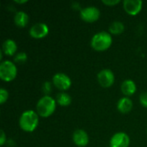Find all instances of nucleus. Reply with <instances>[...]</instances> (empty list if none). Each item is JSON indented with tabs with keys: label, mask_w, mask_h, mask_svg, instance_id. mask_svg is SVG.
<instances>
[{
	"label": "nucleus",
	"mask_w": 147,
	"mask_h": 147,
	"mask_svg": "<svg viewBox=\"0 0 147 147\" xmlns=\"http://www.w3.org/2000/svg\"><path fill=\"white\" fill-rule=\"evenodd\" d=\"M14 2L16 3H18V4H22V3H26L28 2V0H14Z\"/></svg>",
	"instance_id": "nucleus-24"
},
{
	"label": "nucleus",
	"mask_w": 147,
	"mask_h": 147,
	"mask_svg": "<svg viewBox=\"0 0 147 147\" xmlns=\"http://www.w3.org/2000/svg\"><path fill=\"white\" fill-rule=\"evenodd\" d=\"M146 132H147V131H146Z\"/></svg>",
	"instance_id": "nucleus-25"
},
{
	"label": "nucleus",
	"mask_w": 147,
	"mask_h": 147,
	"mask_svg": "<svg viewBox=\"0 0 147 147\" xmlns=\"http://www.w3.org/2000/svg\"><path fill=\"white\" fill-rule=\"evenodd\" d=\"M49 33V27L45 22H36L29 28V34L34 39H42Z\"/></svg>",
	"instance_id": "nucleus-9"
},
{
	"label": "nucleus",
	"mask_w": 147,
	"mask_h": 147,
	"mask_svg": "<svg viewBox=\"0 0 147 147\" xmlns=\"http://www.w3.org/2000/svg\"><path fill=\"white\" fill-rule=\"evenodd\" d=\"M133 106H134V103H133L132 99L127 96H123L120 98L116 104L117 110L122 114L129 113L133 109Z\"/></svg>",
	"instance_id": "nucleus-14"
},
{
	"label": "nucleus",
	"mask_w": 147,
	"mask_h": 147,
	"mask_svg": "<svg viewBox=\"0 0 147 147\" xmlns=\"http://www.w3.org/2000/svg\"><path fill=\"white\" fill-rule=\"evenodd\" d=\"M96 78H97L98 84L103 88L111 87L114 84L115 80L114 72L110 69H108V68L101 70L97 73Z\"/></svg>",
	"instance_id": "nucleus-7"
},
{
	"label": "nucleus",
	"mask_w": 147,
	"mask_h": 147,
	"mask_svg": "<svg viewBox=\"0 0 147 147\" xmlns=\"http://www.w3.org/2000/svg\"><path fill=\"white\" fill-rule=\"evenodd\" d=\"M1 51L6 56H15L17 51V44L13 39H6L2 44Z\"/></svg>",
	"instance_id": "nucleus-12"
},
{
	"label": "nucleus",
	"mask_w": 147,
	"mask_h": 147,
	"mask_svg": "<svg viewBox=\"0 0 147 147\" xmlns=\"http://www.w3.org/2000/svg\"><path fill=\"white\" fill-rule=\"evenodd\" d=\"M72 141L78 147H85L90 142V137L88 133L81 128L76 129L72 134Z\"/></svg>",
	"instance_id": "nucleus-11"
},
{
	"label": "nucleus",
	"mask_w": 147,
	"mask_h": 147,
	"mask_svg": "<svg viewBox=\"0 0 147 147\" xmlns=\"http://www.w3.org/2000/svg\"><path fill=\"white\" fill-rule=\"evenodd\" d=\"M112 43V34L107 31H100L96 33L90 40L91 47L97 52H103L108 50L111 47Z\"/></svg>",
	"instance_id": "nucleus-3"
},
{
	"label": "nucleus",
	"mask_w": 147,
	"mask_h": 147,
	"mask_svg": "<svg viewBox=\"0 0 147 147\" xmlns=\"http://www.w3.org/2000/svg\"><path fill=\"white\" fill-rule=\"evenodd\" d=\"M125 30V25L121 21H114L109 27V32L113 35L121 34Z\"/></svg>",
	"instance_id": "nucleus-16"
},
{
	"label": "nucleus",
	"mask_w": 147,
	"mask_h": 147,
	"mask_svg": "<svg viewBox=\"0 0 147 147\" xmlns=\"http://www.w3.org/2000/svg\"><path fill=\"white\" fill-rule=\"evenodd\" d=\"M102 3L108 6H115L121 3V0H102Z\"/></svg>",
	"instance_id": "nucleus-22"
},
{
	"label": "nucleus",
	"mask_w": 147,
	"mask_h": 147,
	"mask_svg": "<svg viewBox=\"0 0 147 147\" xmlns=\"http://www.w3.org/2000/svg\"><path fill=\"white\" fill-rule=\"evenodd\" d=\"M28 59V54L25 52L16 53L14 56V63L15 64H24Z\"/></svg>",
	"instance_id": "nucleus-18"
},
{
	"label": "nucleus",
	"mask_w": 147,
	"mask_h": 147,
	"mask_svg": "<svg viewBox=\"0 0 147 147\" xmlns=\"http://www.w3.org/2000/svg\"><path fill=\"white\" fill-rule=\"evenodd\" d=\"M9 98V92L4 88L0 89V104H3Z\"/></svg>",
	"instance_id": "nucleus-19"
},
{
	"label": "nucleus",
	"mask_w": 147,
	"mask_h": 147,
	"mask_svg": "<svg viewBox=\"0 0 147 147\" xmlns=\"http://www.w3.org/2000/svg\"><path fill=\"white\" fill-rule=\"evenodd\" d=\"M123 9L130 16L138 15L143 6V2L141 0H124L123 1Z\"/></svg>",
	"instance_id": "nucleus-10"
},
{
	"label": "nucleus",
	"mask_w": 147,
	"mask_h": 147,
	"mask_svg": "<svg viewBox=\"0 0 147 147\" xmlns=\"http://www.w3.org/2000/svg\"><path fill=\"white\" fill-rule=\"evenodd\" d=\"M29 21L28 15L23 10H18L14 15V22L19 28H24L28 25Z\"/></svg>",
	"instance_id": "nucleus-15"
},
{
	"label": "nucleus",
	"mask_w": 147,
	"mask_h": 147,
	"mask_svg": "<svg viewBox=\"0 0 147 147\" xmlns=\"http://www.w3.org/2000/svg\"><path fill=\"white\" fill-rule=\"evenodd\" d=\"M121 90L125 96H131L135 94L137 90V85L135 82L132 79H126L121 83Z\"/></svg>",
	"instance_id": "nucleus-13"
},
{
	"label": "nucleus",
	"mask_w": 147,
	"mask_h": 147,
	"mask_svg": "<svg viewBox=\"0 0 147 147\" xmlns=\"http://www.w3.org/2000/svg\"><path fill=\"white\" fill-rule=\"evenodd\" d=\"M57 102L50 95H44L36 103V112L40 117L47 118L56 110Z\"/></svg>",
	"instance_id": "nucleus-2"
},
{
	"label": "nucleus",
	"mask_w": 147,
	"mask_h": 147,
	"mask_svg": "<svg viewBox=\"0 0 147 147\" xmlns=\"http://www.w3.org/2000/svg\"><path fill=\"white\" fill-rule=\"evenodd\" d=\"M17 76V67L14 61L5 59L0 63V78L4 82H11Z\"/></svg>",
	"instance_id": "nucleus-4"
},
{
	"label": "nucleus",
	"mask_w": 147,
	"mask_h": 147,
	"mask_svg": "<svg viewBox=\"0 0 147 147\" xmlns=\"http://www.w3.org/2000/svg\"><path fill=\"white\" fill-rule=\"evenodd\" d=\"M57 104L62 107H67L71 103V96L65 91H60L56 96Z\"/></svg>",
	"instance_id": "nucleus-17"
},
{
	"label": "nucleus",
	"mask_w": 147,
	"mask_h": 147,
	"mask_svg": "<svg viewBox=\"0 0 147 147\" xmlns=\"http://www.w3.org/2000/svg\"><path fill=\"white\" fill-rule=\"evenodd\" d=\"M140 104L145 107V108H147V92H142L140 95Z\"/></svg>",
	"instance_id": "nucleus-21"
},
{
	"label": "nucleus",
	"mask_w": 147,
	"mask_h": 147,
	"mask_svg": "<svg viewBox=\"0 0 147 147\" xmlns=\"http://www.w3.org/2000/svg\"><path fill=\"white\" fill-rule=\"evenodd\" d=\"M41 89H42V91L45 93V95H49L50 92L52 91V84L48 81H46L42 84Z\"/></svg>",
	"instance_id": "nucleus-20"
},
{
	"label": "nucleus",
	"mask_w": 147,
	"mask_h": 147,
	"mask_svg": "<svg viewBox=\"0 0 147 147\" xmlns=\"http://www.w3.org/2000/svg\"><path fill=\"white\" fill-rule=\"evenodd\" d=\"M7 141V136L3 130H1V135H0V146H4L5 142Z\"/></svg>",
	"instance_id": "nucleus-23"
},
{
	"label": "nucleus",
	"mask_w": 147,
	"mask_h": 147,
	"mask_svg": "<svg viewBox=\"0 0 147 147\" xmlns=\"http://www.w3.org/2000/svg\"><path fill=\"white\" fill-rule=\"evenodd\" d=\"M52 84L60 91H66L71 86V79L64 72H57L52 78Z\"/></svg>",
	"instance_id": "nucleus-6"
},
{
	"label": "nucleus",
	"mask_w": 147,
	"mask_h": 147,
	"mask_svg": "<svg viewBox=\"0 0 147 147\" xmlns=\"http://www.w3.org/2000/svg\"><path fill=\"white\" fill-rule=\"evenodd\" d=\"M130 137L124 132L115 133L109 140L110 147H128L130 145Z\"/></svg>",
	"instance_id": "nucleus-8"
},
{
	"label": "nucleus",
	"mask_w": 147,
	"mask_h": 147,
	"mask_svg": "<svg viewBox=\"0 0 147 147\" xmlns=\"http://www.w3.org/2000/svg\"><path fill=\"white\" fill-rule=\"evenodd\" d=\"M39 115L36 111L28 109L23 111L19 117V127L26 133H33L39 125Z\"/></svg>",
	"instance_id": "nucleus-1"
},
{
	"label": "nucleus",
	"mask_w": 147,
	"mask_h": 147,
	"mask_svg": "<svg viewBox=\"0 0 147 147\" xmlns=\"http://www.w3.org/2000/svg\"><path fill=\"white\" fill-rule=\"evenodd\" d=\"M79 16H80V18L84 22L91 23V22H96L100 18L101 11L97 7L90 5V6H86L81 9Z\"/></svg>",
	"instance_id": "nucleus-5"
}]
</instances>
